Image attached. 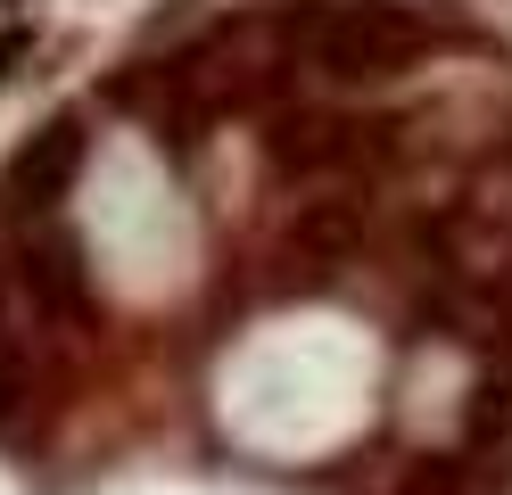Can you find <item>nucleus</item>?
I'll return each mask as SVG.
<instances>
[{"mask_svg":"<svg viewBox=\"0 0 512 495\" xmlns=\"http://www.w3.org/2000/svg\"><path fill=\"white\" fill-rule=\"evenodd\" d=\"M463 429H471V446H496V438H512V372H496L488 388H479V405L463 413Z\"/></svg>","mask_w":512,"mask_h":495,"instance_id":"1","label":"nucleus"}]
</instances>
